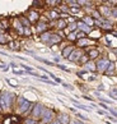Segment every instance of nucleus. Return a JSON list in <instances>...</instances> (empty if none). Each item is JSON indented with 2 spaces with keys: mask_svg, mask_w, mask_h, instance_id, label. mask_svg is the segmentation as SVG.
I'll return each instance as SVG.
<instances>
[{
  "mask_svg": "<svg viewBox=\"0 0 117 124\" xmlns=\"http://www.w3.org/2000/svg\"><path fill=\"white\" fill-rule=\"evenodd\" d=\"M38 13L37 12H31V14H29V18H28V19H29V22H31V23H33V22H36V21H37L38 19Z\"/></svg>",
  "mask_w": 117,
  "mask_h": 124,
  "instance_id": "nucleus-16",
  "label": "nucleus"
},
{
  "mask_svg": "<svg viewBox=\"0 0 117 124\" xmlns=\"http://www.w3.org/2000/svg\"><path fill=\"white\" fill-rule=\"evenodd\" d=\"M47 30V24L42 23V22H38L37 23V32H41V33H45Z\"/></svg>",
  "mask_w": 117,
  "mask_h": 124,
  "instance_id": "nucleus-12",
  "label": "nucleus"
},
{
  "mask_svg": "<svg viewBox=\"0 0 117 124\" xmlns=\"http://www.w3.org/2000/svg\"><path fill=\"white\" fill-rule=\"evenodd\" d=\"M24 124H37V122H36L34 119H27L24 122Z\"/></svg>",
  "mask_w": 117,
  "mask_h": 124,
  "instance_id": "nucleus-33",
  "label": "nucleus"
},
{
  "mask_svg": "<svg viewBox=\"0 0 117 124\" xmlns=\"http://www.w3.org/2000/svg\"><path fill=\"white\" fill-rule=\"evenodd\" d=\"M6 82L9 85H10L12 87H18V85H17V81H14V79H10V78H6Z\"/></svg>",
  "mask_w": 117,
  "mask_h": 124,
  "instance_id": "nucleus-25",
  "label": "nucleus"
},
{
  "mask_svg": "<svg viewBox=\"0 0 117 124\" xmlns=\"http://www.w3.org/2000/svg\"><path fill=\"white\" fill-rule=\"evenodd\" d=\"M13 73H14V74H28V72H24V70H18V69H13Z\"/></svg>",
  "mask_w": 117,
  "mask_h": 124,
  "instance_id": "nucleus-29",
  "label": "nucleus"
},
{
  "mask_svg": "<svg viewBox=\"0 0 117 124\" xmlns=\"http://www.w3.org/2000/svg\"><path fill=\"white\" fill-rule=\"evenodd\" d=\"M8 41H9V37H6L5 35H1V36H0V44H1V45L6 44Z\"/></svg>",
  "mask_w": 117,
  "mask_h": 124,
  "instance_id": "nucleus-23",
  "label": "nucleus"
},
{
  "mask_svg": "<svg viewBox=\"0 0 117 124\" xmlns=\"http://www.w3.org/2000/svg\"><path fill=\"white\" fill-rule=\"evenodd\" d=\"M0 68H1V69H4V70H6V69H8V67H5L3 63H0Z\"/></svg>",
  "mask_w": 117,
  "mask_h": 124,
  "instance_id": "nucleus-39",
  "label": "nucleus"
},
{
  "mask_svg": "<svg viewBox=\"0 0 117 124\" xmlns=\"http://www.w3.org/2000/svg\"><path fill=\"white\" fill-rule=\"evenodd\" d=\"M1 35H4V31H3V30H0V36H1Z\"/></svg>",
  "mask_w": 117,
  "mask_h": 124,
  "instance_id": "nucleus-45",
  "label": "nucleus"
},
{
  "mask_svg": "<svg viewBox=\"0 0 117 124\" xmlns=\"http://www.w3.org/2000/svg\"><path fill=\"white\" fill-rule=\"evenodd\" d=\"M19 22H20V24L23 26V27H29L31 26V22L28 18H26V17H20L19 18Z\"/></svg>",
  "mask_w": 117,
  "mask_h": 124,
  "instance_id": "nucleus-15",
  "label": "nucleus"
},
{
  "mask_svg": "<svg viewBox=\"0 0 117 124\" xmlns=\"http://www.w3.org/2000/svg\"><path fill=\"white\" fill-rule=\"evenodd\" d=\"M88 54H89V55H88V58L94 59V58H97L98 55H99V51H98V50H96V49H93V50H91V51H89Z\"/></svg>",
  "mask_w": 117,
  "mask_h": 124,
  "instance_id": "nucleus-21",
  "label": "nucleus"
},
{
  "mask_svg": "<svg viewBox=\"0 0 117 124\" xmlns=\"http://www.w3.org/2000/svg\"><path fill=\"white\" fill-rule=\"evenodd\" d=\"M101 12H103L102 13L103 16H110V9L106 8V7H101Z\"/></svg>",
  "mask_w": 117,
  "mask_h": 124,
  "instance_id": "nucleus-24",
  "label": "nucleus"
},
{
  "mask_svg": "<svg viewBox=\"0 0 117 124\" xmlns=\"http://www.w3.org/2000/svg\"><path fill=\"white\" fill-rule=\"evenodd\" d=\"M78 27H79L80 30H82V32H83V31H85L87 33H89V32H91V27L87 26V24L84 23V22H79V23H78Z\"/></svg>",
  "mask_w": 117,
  "mask_h": 124,
  "instance_id": "nucleus-13",
  "label": "nucleus"
},
{
  "mask_svg": "<svg viewBox=\"0 0 117 124\" xmlns=\"http://www.w3.org/2000/svg\"><path fill=\"white\" fill-rule=\"evenodd\" d=\"M94 42L93 40H89V39H82V40H79L78 41V45L79 46H82V47H84V46H88V45H92Z\"/></svg>",
  "mask_w": 117,
  "mask_h": 124,
  "instance_id": "nucleus-8",
  "label": "nucleus"
},
{
  "mask_svg": "<svg viewBox=\"0 0 117 124\" xmlns=\"http://www.w3.org/2000/svg\"><path fill=\"white\" fill-rule=\"evenodd\" d=\"M62 86H64L65 88H67V90H73V86H70V85H67V83H64Z\"/></svg>",
  "mask_w": 117,
  "mask_h": 124,
  "instance_id": "nucleus-36",
  "label": "nucleus"
},
{
  "mask_svg": "<svg viewBox=\"0 0 117 124\" xmlns=\"http://www.w3.org/2000/svg\"><path fill=\"white\" fill-rule=\"evenodd\" d=\"M33 56H34V59H37V60L38 62H41V63H45V64H46V65H55V64H53L52 62H50V60H46V59H43V58H39V56H36V55H33Z\"/></svg>",
  "mask_w": 117,
  "mask_h": 124,
  "instance_id": "nucleus-19",
  "label": "nucleus"
},
{
  "mask_svg": "<svg viewBox=\"0 0 117 124\" xmlns=\"http://www.w3.org/2000/svg\"><path fill=\"white\" fill-rule=\"evenodd\" d=\"M9 47H10L12 50H18L19 49V45H18V42H12L10 45H9Z\"/></svg>",
  "mask_w": 117,
  "mask_h": 124,
  "instance_id": "nucleus-26",
  "label": "nucleus"
},
{
  "mask_svg": "<svg viewBox=\"0 0 117 124\" xmlns=\"http://www.w3.org/2000/svg\"><path fill=\"white\" fill-rule=\"evenodd\" d=\"M71 124H84V123H82L80 120H74V122H71Z\"/></svg>",
  "mask_w": 117,
  "mask_h": 124,
  "instance_id": "nucleus-40",
  "label": "nucleus"
},
{
  "mask_svg": "<svg viewBox=\"0 0 117 124\" xmlns=\"http://www.w3.org/2000/svg\"><path fill=\"white\" fill-rule=\"evenodd\" d=\"M101 106H102L103 109H104V110H110V108H108V106H107V105H106V104H101Z\"/></svg>",
  "mask_w": 117,
  "mask_h": 124,
  "instance_id": "nucleus-38",
  "label": "nucleus"
},
{
  "mask_svg": "<svg viewBox=\"0 0 117 124\" xmlns=\"http://www.w3.org/2000/svg\"><path fill=\"white\" fill-rule=\"evenodd\" d=\"M75 115L78 116V118H80V119H83V120H88L87 116H83V115H80V114H75Z\"/></svg>",
  "mask_w": 117,
  "mask_h": 124,
  "instance_id": "nucleus-35",
  "label": "nucleus"
},
{
  "mask_svg": "<svg viewBox=\"0 0 117 124\" xmlns=\"http://www.w3.org/2000/svg\"><path fill=\"white\" fill-rule=\"evenodd\" d=\"M15 99L14 93L10 92H1L0 93V111H4V110H8L9 108L12 106L13 100Z\"/></svg>",
  "mask_w": 117,
  "mask_h": 124,
  "instance_id": "nucleus-1",
  "label": "nucleus"
},
{
  "mask_svg": "<svg viewBox=\"0 0 117 124\" xmlns=\"http://www.w3.org/2000/svg\"><path fill=\"white\" fill-rule=\"evenodd\" d=\"M57 120L60 122L61 124H69L70 123V118H69V115H66V114H61Z\"/></svg>",
  "mask_w": 117,
  "mask_h": 124,
  "instance_id": "nucleus-10",
  "label": "nucleus"
},
{
  "mask_svg": "<svg viewBox=\"0 0 117 124\" xmlns=\"http://www.w3.org/2000/svg\"><path fill=\"white\" fill-rule=\"evenodd\" d=\"M55 65H56L57 68H60V69H62V70H66V72H70V70H69V68H66L65 65H60V64H55Z\"/></svg>",
  "mask_w": 117,
  "mask_h": 124,
  "instance_id": "nucleus-32",
  "label": "nucleus"
},
{
  "mask_svg": "<svg viewBox=\"0 0 117 124\" xmlns=\"http://www.w3.org/2000/svg\"><path fill=\"white\" fill-rule=\"evenodd\" d=\"M45 111V108L42 104H36L33 109H32V116L33 119H37V118H42V114Z\"/></svg>",
  "mask_w": 117,
  "mask_h": 124,
  "instance_id": "nucleus-4",
  "label": "nucleus"
},
{
  "mask_svg": "<svg viewBox=\"0 0 117 124\" xmlns=\"http://www.w3.org/2000/svg\"><path fill=\"white\" fill-rule=\"evenodd\" d=\"M83 22H84V23L87 24V26H89V27L94 24V21H93V18H92V17H84Z\"/></svg>",
  "mask_w": 117,
  "mask_h": 124,
  "instance_id": "nucleus-20",
  "label": "nucleus"
},
{
  "mask_svg": "<svg viewBox=\"0 0 117 124\" xmlns=\"http://www.w3.org/2000/svg\"><path fill=\"white\" fill-rule=\"evenodd\" d=\"M53 119V111L50 109H45V111L42 114V120H43V124L46 123H51Z\"/></svg>",
  "mask_w": 117,
  "mask_h": 124,
  "instance_id": "nucleus-5",
  "label": "nucleus"
},
{
  "mask_svg": "<svg viewBox=\"0 0 117 124\" xmlns=\"http://www.w3.org/2000/svg\"><path fill=\"white\" fill-rule=\"evenodd\" d=\"M83 56V51L82 50H74L73 53H71V55L67 59L69 60H71V62H78L79 60V58H82Z\"/></svg>",
  "mask_w": 117,
  "mask_h": 124,
  "instance_id": "nucleus-6",
  "label": "nucleus"
},
{
  "mask_svg": "<svg viewBox=\"0 0 117 124\" xmlns=\"http://www.w3.org/2000/svg\"><path fill=\"white\" fill-rule=\"evenodd\" d=\"M18 123H19V119H15L14 116H10V115L6 119H4L3 122V124H18Z\"/></svg>",
  "mask_w": 117,
  "mask_h": 124,
  "instance_id": "nucleus-9",
  "label": "nucleus"
},
{
  "mask_svg": "<svg viewBox=\"0 0 117 124\" xmlns=\"http://www.w3.org/2000/svg\"><path fill=\"white\" fill-rule=\"evenodd\" d=\"M88 59H89L88 56H85V55H83V56L80 58V60H79V62H80V63H85V64H87V63H88Z\"/></svg>",
  "mask_w": 117,
  "mask_h": 124,
  "instance_id": "nucleus-31",
  "label": "nucleus"
},
{
  "mask_svg": "<svg viewBox=\"0 0 117 124\" xmlns=\"http://www.w3.org/2000/svg\"><path fill=\"white\" fill-rule=\"evenodd\" d=\"M50 124H61V123H60V122H58L57 119H56V120H52V122H51Z\"/></svg>",
  "mask_w": 117,
  "mask_h": 124,
  "instance_id": "nucleus-41",
  "label": "nucleus"
},
{
  "mask_svg": "<svg viewBox=\"0 0 117 124\" xmlns=\"http://www.w3.org/2000/svg\"><path fill=\"white\" fill-rule=\"evenodd\" d=\"M73 51H74L73 46H67V47H65L64 50H62V56H64V58H69Z\"/></svg>",
  "mask_w": 117,
  "mask_h": 124,
  "instance_id": "nucleus-11",
  "label": "nucleus"
},
{
  "mask_svg": "<svg viewBox=\"0 0 117 124\" xmlns=\"http://www.w3.org/2000/svg\"><path fill=\"white\" fill-rule=\"evenodd\" d=\"M20 67L23 68V69H26V70L28 72V73H32V72H33V69H32V68H31V67H28V65H26V64H20Z\"/></svg>",
  "mask_w": 117,
  "mask_h": 124,
  "instance_id": "nucleus-27",
  "label": "nucleus"
},
{
  "mask_svg": "<svg viewBox=\"0 0 117 124\" xmlns=\"http://www.w3.org/2000/svg\"><path fill=\"white\" fill-rule=\"evenodd\" d=\"M115 53H116V54H117V49H116V50H115Z\"/></svg>",
  "mask_w": 117,
  "mask_h": 124,
  "instance_id": "nucleus-46",
  "label": "nucleus"
},
{
  "mask_svg": "<svg viewBox=\"0 0 117 124\" xmlns=\"http://www.w3.org/2000/svg\"><path fill=\"white\" fill-rule=\"evenodd\" d=\"M110 60L108 59H106V58H103V59H99V60L97 62L96 64V68H97V70L98 72H102V73H106V70L108 69V67H110Z\"/></svg>",
  "mask_w": 117,
  "mask_h": 124,
  "instance_id": "nucleus-3",
  "label": "nucleus"
},
{
  "mask_svg": "<svg viewBox=\"0 0 117 124\" xmlns=\"http://www.w3.org/2000/svg\"><path fill=\"white\" fill-rule=\"evenodd\" d=\"M33 106H32V104L29 102L27 99L24 97H18V111H19L20 114H24L26 111H28V110H32Z\"/></svg>",
  "mask_w": 117,
  "mask_h": 124,
  "instance_id": "nucleus-2",
  "label": "nucleus"
},
{
  "mask_svg": "<svg viewBox=\"0 0 117 124\" xmlns=\"http://www.w3.org/2000/svg\"><path fill=\"white\" fill-rule=\"evenodd\" d=\"M98 90H104V86H102V85L98 86Z\"/></svg>",
  "mask_w": 117,
  "mask_h": 124,
  "instance_id": "nucleus-44",
  "label": "nucleus"
},
{
  "mask_svg": "<svg viewBox=\"0 0 117 124\" xmlns=\"http://www.w3.org/2000/svg\"><path fill=\"white\" fill-rule=\"evenodd\" d=\"M51 14H50V17L51 18H58V14H57V12H50Z\"/></svg>",
  "mask_w": 117,
  "mask_h": 124,
  "instance_id": "nucleus-34",
  "label": "nucleus"
},
{
  "mask_svg": "<svg viewBox=\"0 0 117 124\" xmlns=\"http://www.w3.org/2000/svg\"><path fill=\"white\" fill-rule=\"evenodd\" d=\"M23 35H26V36H29V35H31L29 27H24V28H23Z\"/></svg>",
  "mask_w": 117,
  "mask_h": 124,
  "instance_id": "nucleus-30",
  "label": "nucleus"
},
{
  "mask_svg": "<svg viewBox=\"0 0 117 124\" xmlns=\"http://www.w3.org/2000/svg\"><path fill=\"white\" fill-rule=\"evenodd\" d=\"M10 67L13 68V69H15V68H17V64H15V63H10Z\"/></svg>",
  "mask_w": 117,
  "mask_h": 124,
  "instance_id": "nucleus-42",
  "label": "nucleus"
},
{
  "mask_svg": "<svg viewBox=\"0 0 117 124\" xmlns=\"http://www.w3.org/2000/svg\"><path fill=\"white\" fill-rule=\"evenodd\" d=\"M51 35L52 33H50V32H45V33H42L41 35V40L43 41V42H48V41H50V37H51Z\"/></svg>",
  "mask_w": 117,
  "mask_h": 124,
  "instance_id": "nucleus-17",
  "label": "nucleus"
},
{
  "mask_svg": "<svg viewBox=\"0 0 117 124\" xmlns=\"http://www.w3.org/2000/svg\"><path fill=\"white\" fill-rule=\"evenodd\" d=\"M76 26H78V24H76V23H73V24H69V28H70V30H75V28H76Z\"/></svg>",
  "mask_w": 117,
  "mask_h": 124,
  "instance_id": "nucleus-37",
  "label": "nucleus"
},
{
  "mask_svg": "<svg viewBox=\"0 0 117 124\" xmlns=\"http://www.w3.org/2000/svg\"><path fill=\"white\" fill-rule=\"evenodd\" d=\"M85 70L96 72V70H97V68H96V64H94V63H91V62H88L87 64H85Z\"/></svg>",
  "mask_w": 117,
  "mask_h": 124,
  "instance_id": "nucleus-14",
  "label": "nucleus"
},
{
  "mask_svg": "<svg viewBox=\"0 0 117 124\" xmlns=\"http://www.w3.org/2000/svg\"><path fill=\"white\" fill-rule=\"evenodd\" d=\"M71 102H73V104L75 105L76 108H79V109H82V110H85V111H89V110H91V109H89V108H87V106H84V105H80V104L78 102V101H75L74 99H71Z\"/></svg>",
  "mask_w": 117,
  "mask_h": 124,
  "instance_id": "nucleus-18",
  "label": "nucleus"
},
{
  "mask_svg": "<svg viewBox=\"0 0 117 124\" xmlns=\"http://www.w3.org/2000/svg\"><path fill=\"white\" fill-rule=\"evenodd\" d=\"M61 36L60 35H56V33H52L51 35V37H50V41H48V45H53V44H58L61 41Z\"/></svg>",
  "mask_w": 117,
  "mask_h": 124,
  "instance_id": "nucleus-7",
  "label": "nucleus"
},
{
  "mask_svg": "<svg viewBox=\"0 0 117 124\" xmlns=\"http://www.w3.org/2000/svg\"><path fill=\"white\" fill-rule=\"evenodd\" d=\"M67 39L71 40V41H74V40L76 39V32H70V35L67 36Z\"/></svg>",
  "mask_w": 117,
  "mask_h": 124,
  "instance_id": "nucleus-28",
  "label": "nucleus"
},
{
  "mask_svg": "<svg viewBox=\"0 0 117 124\" xmlns=\"http://www.w3.org/2000/svg\"><path fill=\"white\" fill-rule=\"evenodd\" d=\"M98 114H101V115H104V114H106V111H102V110H98ZM106 115H107V114H106Z\"/></svg>",
  "mask_w": 117,
  "mask_h": 124,
  "instance_id": "nucleus-43",
  "label": "nucleus"
},
{
  "mask_svg": "<svg viewBox=\"0 0 117 124\" xmlns=\"http://www.w3.org/2000/svg\"><path fill=\"white\" fill-rule=\"evenodd\" d=\"M67 26V23H66V21H64V19H60L57 22V27L60 30H62V28H65V27Z\"/></svg>",
  "mask_w": 117,
  "mask_h": 124,
  "instance_id": "nucleus-22",
  "label": "nucleus"
}]
</instances>
